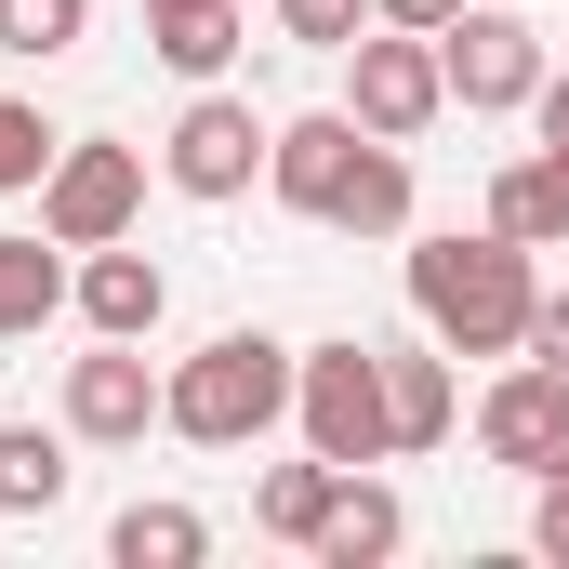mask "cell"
<instances>
[{
  "label": "cell",
  "mask_w": 569,
  "mask_h": 569,
  "mask_svg": "<svg viewBox=\"0 0 569 569\" xmlns=\"http://www.w3.org/2000/svg\"><path fill=\"white\" fill-rule=\"evenodd\" d=\"M530 239H503V226H477V239H411V318H425L450 358H517L530 345Z\"/></svg>",
  "instance_id": "6da1fadb"
},
{
  "label": "cell",
  "mask_w": 569,
  "mask_h": 569,
  "mask_svg": "<svg viewBox=\"0 0 569 569\" xmlns=\"http://www.w3.org/2000/svg\"><path fill=\"white\" fill-rule=\"evenodd\" d=\"M291 358L279 331H212L199 358H172V385H159V425L186 437V450H252L266 425H291Z\"/></svg>",
  "instance_id": "7a4b0ae2"
},
{
  "label": "cell",
  "mask_w": 569,
  "mask_h": 569,
  "mask_svg": "<svg viewBox=\"0 0 569 569\" xmlns=\"http://www.w3.org/2000/svg\"><path fill=\"white\" fill-rule=\"evenodd\" d=\"M291 437L318 450V463H398V411H385V345H358V331H331V345H305L291 358Z\"/></svg>",
  "instance_id": "3957f363"
},
{
  "label": "cell",
  "mask_w": 569,
  "mask_h": 569,
  "mask_svg": "<svg viewBox=\"0 0 569 569\" xmlns=\"http://www.w3.org/2000/svg\"><path fill=\"white\" fill-rule=\"evenodd\" d=\"M437 67H450V107H463V120H517L557 53H543L530 0H463V13L437 27Z\"/></svg>",
  "instance_id": "277c9868"
},
{
  "label": "cell",
  "mask_w": 569,
  "mask_h": 569,
  "mask_svg": "<svg viewBox=\"0 0 569 569\" xmlns=\"http://www.w3.org/2000/svg\"><path fill=\"white\" fill-rule=\"evenodd\" d=\"M345 107H358V133H385V146L437 133V120H450L437 40H425V27H358V40H345Z\"/></svg>",
  "instance_id": "5b68a950"
},
{
  "label": "cell",
  "mask_w": 569,
  "mask_h": 569,
  "mask_svg": "<svg viewBox=\"0 0 569 569\" xmlns=\"http://www.w3.org/2000/svg\"><path fill=\"white\" fill-rule=\"evenodd\" d=\"M133 212H146V146H120V133H67V146H53V172H40V226H53L67 252L133 239Z\"/></svg>",
  "instance_id": "8992f818"
},
{
  "label": "cell",
  "mask_w": 569,
  "mask_h": 569,
  "mask_svg": "<svg viewBox=\"0 0 569 569\" xmlns=\"http://www.w3.org/2000/svg\"><path fill=\"white\" fill-rule=\"evenodd\" d=\"M266 146H279V120H252L239 93H186V120L159 133V172H172V199H252V172H266Z\"/></svg>",
  "instance_id": "52a82bcc"
},
{
  "label": "cell",
  "mask_w": 569,
  "mask_h": 569,
  "mask_svg": "<svg viewBox=\"0 0 569 569\" xmlns=\"http://www.w3.org/2000/svg\"><path fill=\"white\" fill-rule=\"evenodd\" d=\"M159 385H172V371H146V345L93 331V358H67V398H53V425L80 437V450H133V437L159 425Z\"/></svg>",
  "instance_id": "ba28073f"
},
{
  "label": "cell",
  "mask_w": 569,
  "mask_h": 569,
  "mask_svg": "<svg viewBox=\"0 0 569 569\" xmlns=\"http://www.w3.org/2000/svg\"><path fill=\"white\" fill-rule=\"evenodd\" d=\"M477 450H490L503 477H557V463H569V371L503 358L490 398H477Z\"/></svg>",
  "instance_id": "9c48e42d"
},
{
  "label": "cell",
  "mask_w": 569,
  "mask_h": 569,
  "mask_svg": "<svg viewBox=\"0 0 569 569\" xmlns=\"http://www.w3.org/2000/svg\"><path fill=\"white\" fill-rule=\"evenodd\" d=\"M358 107H305V120H279V146H266V186H279V212H305V226H331V199H345V172H358Z\"/></svg>",
  "instance_id": "30bf717a"
},
{
  "label": "cell",
  "mask_w": 569,
  "mask_h": 569,
  "mask_svg": "<svg viewBox=\"0 0 569 569\" xmlns=\"http://www.w3.org/2000/svg\"><path fill=\"white\" fill-rule=\"evenodd\" d=\"M93 331H120V345H146L159 318H172V279H159V252H133V239H93L80 252V291H67Z\"/></svg>",
  "instance_id": "8fae6325"
},
{
  "label": "cell",
  "mask_w": 569,
  "mask_h": 569,
  "mask_svg": "<svg viewBox=\"0 0 569 569\" xmlns=\"http://www.w3.org/2000/svg\"><path fill=\"white\" fill-rule=\"evenodd\" d=\"M398 543H411V503H398V490L358 463V477L331 490V517H318V543H305V557H318V569H385Z\"/></svg>",
  "instance_id": "7c38bea8"
},
{
  "label": "cell",
  "mask_w": 569,
  "mask_h": 569,
  "mask_svg": "<svg viewBox=\"0 0 569 569\" xmlns=\"http://www.w3.org/2000/svg\"><path fill=\"white\" fill-rule=\"evenodd\" d=\"M490 226L530 239V252H569V146H530L490 172Z\"/></svg>",
  "instance_id": "4fadbf2b"
},
{
  "label": "cell",
  "mask_w": 569,
  "mask_h": 569,
  "mask_svg": "<svg viewBox=\"0 0 569 569\" xmlns=\"http://www.w3.org/2000/svg\"><path fill=\"white\" fill-rule=\"evenodd\" d=\"M385 411H398V450H437L463 425V385H450V345H385Z\"/></svg>",
  "instance_id": "5bb4252c"
},
{
  "label": "cell",
  "mask_w": 569,
  "mask_h": 569,
  "mask_svg": "<svg viewBox=\"0 0 569 569\" xmlns=\"http://www.w3.org/2000/svg\"><path fill=\"white\" fill-rule=\"evenodd\" d=\"M67 291H80V266H67V239H53V226L0 239V345H27L40 318H67Z\"/></svg>",
  "instance_id": "9a60e30c"
},
{
  "label": "cell",
  "mask_w": 569,
  "mask_h": 569,
  "mask_svg": "<svg viewBox=\"0 0 569 569\" xmlns=\"http://www.w3.org/2000/svg\"><path fill=\"white\" fill-rule=\"evenodd\" d=\"M146 53H159L172 80H226V53H239V0H159V13H146Z\"/></svg>",
  "instance_id": "2e32d148"
},
{
  "label": "cell",
  "mask_w": 569,
  "mask_h": 569,
  "mask_svg": "<svg viewBox=\"0 0 569 569\" xmlns=\"http://www.w3.org/2000/svg\"><path fill=\"white\" fill-rule=\"evenodd\" d=\"M331 226L345 239H411V146H358V172H345V199H331Z\"/></svg>",
  "instance_id": "e0dca14e"
},
{
  "label": "cell",
  "mask_w": 569,
  "mask_h": 569,
  "mask_svg": "<svg viewBox=\"0 0 569 569\" xmlns=\"http://www.w3.org/2000/svg\"><path fill=\"white\" fill-rule=\"evenodd\" d=\"M67 450H80L67 425H0V517H53L67 477H80Z\"/></svg>",
  "instance_id": "ac0fdd59"
},
{
  "label": "cell",
  "mask_w": 569,
  "mask_h": 569,
  "mask_svg": "<svg viewBox=\"0 0 569 569\" xmlns=\"http://www.w3.org/2000/svg\"><path fill=\"white\" fill-rule=\"evenodd\" d=\"M107 557L120 569H199L212 557V517H199V503H120V517H107Z\"/></svg>",
  "instance_id": "d6986e66"
},
{
  "label": "cell",
  "mask_w": 569,
  "mask_h": 569,
  "mask_svg": "<svg viewBox=\"0 0 569 569\" xmlns=\"http://www.w3.org/2000/svg\"><path fill=\"white\" fill-rule=\"evenodd\" d=\"M331 490H345V463H266L252 477V517H266V543H318V517H331Z\"/></svg>",
  "instance_id": "ffe728a7"
},
{
  "label": "cell",
  "mask_w": 569,
  "mask_h": 569,
  "mask_svg": "<svg viewBox=\"0 0 569 569\" xmlns=\"http://www.w3.org/2000/svg\"><path fill=\"white\" fill-rule=\"evenodd\" d=\"M80 40H93V0H0V53L53 67V53H80Z\"/></svg>",
  "instance_id": "44dd1931"
},
{
  "label": "cell",
  "mask_w": 569,
  "mask_h": 569,
  "mask_svg": "<svg viewBox=\"0 0 569 569\" xmlns=\"http://www.w3.org/2000/svg\"><path fill=\"white\" fill-rule=\"evenodd\" d=\"M53 120H40V107H27V93H0V199H40V172H53Z\"/></svg>",
  "instance_id": "7402d4cb"
},
{
  "label": "cell",
  "mask_w": 569,
  "mask_h": 569,
  "mask_svg": "<svg viewBox=\"0 0 569 569\" xmlns=\"http://www.w3.org/2000/svg\"><path fill=\"white\" fill-rule=\"evenodd\" d=\"M266 13H279V40H305V53H345L371 27V0H266Z\"/></svg>",
  "instance_id": "603a6c76"
},
{
  "label": "cell",
  "mask_w": 569,
  "mask_h": 569,
  "mask_svg": "<svg viewBox=\"0 0 569 569\" xmlns=\"http://www.w3.org/2000/svg\"><path fill=\"white\" fill-rule=\"evenodd\" d=\"M530 557L569 569V463H557V477H530Z\"/></svg>",
  "instance_id": "cb8c5ba5"
},
{
  "label": "cell",
  "mask_w": 569,
  "mask_h": 569,
  "mask_svg": "<svg viewBox=\"0 0 569 569\" xmlns=\"http://www.w3.org/2000/svg\"><path fill=\"white\" fill-rule=\"evenodd\" d=\"M517 358H543V371H569V291H543V305H530V345H517Z\"/></svg>",
  "instance_id": "d4e9b609"
},
{
  "label": "cell",
  "mask_w": 569,
  "mask_h": 569,
  "mask_svg": "<svg viewBox=\"0 0 569 569\" xmlns=\"http://www.w3.org/2000/svg\"><path fill=\"white\" fill-rule=\"evenodd\" d=\"M530 133L569 146V67H543V93H530Z\"/></svg>",
  "instance_id": "484cf974"
},
{
  "label": "cell",
  "mask_w": 569,
  "mask_h": 569,
  "mask_svg": "<svg viewBox=\"0 0 569 569\" xmlns=\"http://www.w3.org/2000/svg\"><path fill=\"white\" fill-rule=\"evenodd\" d=\"M450 13H463V0H371V27H425V40L450 27Z\"/></svg>",
  "instance_id": "4316f807"
},
{
  "label": "cell",
  "mask_w": 569,
  "mask_h": 569,
  "mask_svg": "<svg viewBox=\"0 0 569 569\" xmlns=\"http://www.w3.org/2000/svg\"><path fill=\"white\" fill-rule=\"evenodd\" d=\"M146 13H159V0H146Z\"/></svg>",
  "instance_id": "83f0119b"
}]
</instances>
